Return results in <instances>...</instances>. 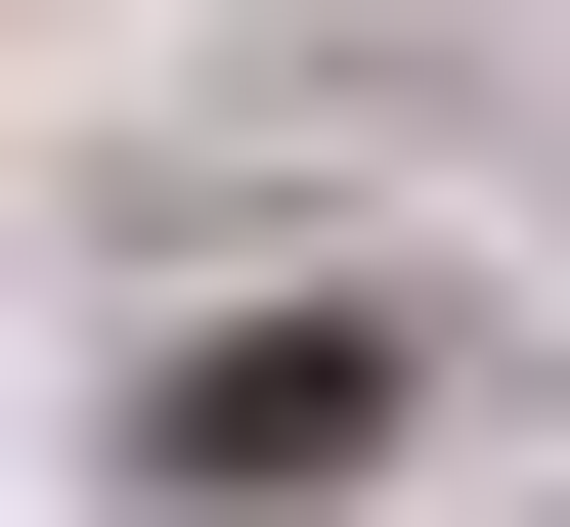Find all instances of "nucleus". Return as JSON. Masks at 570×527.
Segmentation results:
<instances>
[{
    "label": "nucleus",
    "instance_id": "1",
    "mask_svg": "<svg viewBox=\"0 0 570 527\" xmlns=\"http://www.w3.org/2000/svg\"><path fill=\"white\" fill-rule=\"evenodd\" d=\"M352 396H395L352 308H307V352H176V396H132V484H176V527H307V440H352Z\"/></svg>",
    "mask_w": 570,
    "mask_h": 527
}]
</instances>
